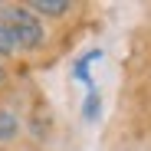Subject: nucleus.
I'll list each match as a JSON object with an SVG mask.
<instances>
[{
    "mask_svg": "<svg viewBox=\"0 0 151 151\" xmlns=\"http://www.w3.org/2000/svg\"><path fill=\"white\" fill-rule=\"evenodd\" d=\"M17 135V118L10 112H0V138H13Z\"/></svg>",
    "mask_w": 151,
    "mask_h": 151,
    "instance_id": "obj_3",
    "label": "nucleus"
},
{
    "mask_svg": "<svg viewBox=\"0 0 151 151\" xmlns=\"http://www.w3.org/2000/svg\"><path fill=\"white\" fill-rule=\"evenodd\" d=\"M13 46H17V43H13V36H10V33H7L4 27H0V56L13 53Z\"/></svg>",
    "mask_w": 151,
    "mask_h": 151,
    "instance_id": "obj_4",
    "label": "nucleus"
},
{
    "mask_svg": "<svg viewBox=\"0 0 151 151\" xmlns=\"http://www.w3.org/2000/svg\"><path fill=\"white\" fill-rule=\"evenodd\" d=\"M30 10H40V13H49V17H59V13L69 10V4H66V0H33Z\"/></svg>",
    "mask_w": 151,
    "mask_h": 151,
    "instance_id": "obj_2",
    "label": "nucleus"
},
{
    "mask_svg": "<svg viewBox=\"0 0 151 151\" xmlns=\"http://www.w3.org/2000/svg\"><path fill=\"white\" fill-rule=\"evenodd\" d=\"M0 82H4V69H0Z\"/></svg>",
    "mask_w": 151,
    "mask_h": 151,
    "instance_id": "obj_6",
    "label": "nucleus"
},
{
    "mask_svg": "<svg viewBox=\"0 0 151 151\" xmlns=\"http://www.w3.org/2000/svg\"><path fill=\"white\" fill-rule=\"evenodd\" d=\"M95 112H99V99H95V95H89V102H86V115H89V118H95Z\"/></svg>",
    "mask_w": 151,
    "mask_h": 151,
    "instance_id": "obj_5",
    "label": "nucleus"
},
{
    "mask_svg": "<svg viewBox=\"0 0 151 151\" xmlns=\"http://www.w3.org/2000/svg\"><path fill=\"white\" fill-rule=\"evenodd\" d=\"M0 27L13 36V43L27 46V49L43 43V30L27 7H0Z\"/></svg>",
    "mask_w": 151,
    "mask_h": 151,
    "instance_id": "obj_1",
    "label": "nucleus"
}]
</instances>
